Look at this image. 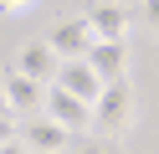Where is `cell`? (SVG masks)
I'll list each match as a JSON object with an SVG mask.
<instances>
[{"label": "cell", "instance_id": "obj_2", "mask_svg": "<svg viewBox=\"0 0 159 154\" xmlns=\"http://www.w3.org/2000/svg\"><path fill=\"white\" fill-rule=\"evenodd\" d=\"M46 41H52V51L62 62H82L98 36H93V26H87V16H62L52 31H46Z\"/></svg>", "mask_w": 159, "mask_h": 154}, {"label": "cell", "instance_id": "obj_14", "mask_svg": "<svg viewBox=\"0 0 159 154\" xmlns=\"http://www.w3.org/2000/svg\"><path fill=\"white\" fill-rule=\"evenodd\" d=\"M0 154H31V149H26L21 139H16V144H5V149H0Z\"/></svg>", "mask_w": 159, "mask_h": 154}, {"label": "cell", "instance_id": "obj_15", "mask_svg": "<svg viewBox=\"0 0 159 154\" xmlns=\"http://www.w3.org/2000/svg\"><path fill=\"white\" fill-rule=\"evenodd\" d=\"M0 113H11V98H5V77H0Z\"/></svg>", "mask_w": 159, "mask_h": 154}, {"label": "cell", "instance_id": "obj_8", "mask_svg": "<svg viewBox=\"0 0 159 154\" xmlns=\"http://www.w3.org/2000/svg\"><path fill=\"white\" fill-rule=\"evenodd\" d=\"M57 87H67L72 98H82V103H98V92H103V77H98L87 62H62V72H57Z\"/></svg>", "mask_w": 159, "mask_h": 154}, {"label": "cell", "instance_id": "obj_6", "mask_svg": "<svg viewBox=\"0 0 159 154\" xmlns=\"http://www.w3.org/2000/svg\"><path fill=\"white\" fill-rule=\"evenodd\" d=\"M82 62L98 72V77H103V87L128 77V46H123V41H93V51H87Z\"/></svg>", "mask_w": 159, "mask_h": 154}, {"label": "cell", "instance_id": "obj_1", "mask_svg": "<svg viewBox=\"0 0 159 154\" xmlns=\"http://www.w3.org/2000/svg\"><path fill=\"white\" fill-rule=\"evenodd\" d=\"M128 123H134V87H128V77H123V82H108V87L98 92L93 128L103 133V139H113V133H123Z\"/></svg>", "mask_w": 159, "mask_h": 154}, {"label": "cell", "instance_id": "obj_3", "mask_svg": "<svg viewBox=\"0 0 159 154\" xmlns=\"http://www.w3.org/2000/svg\"><path fill=\"white\" fill-rule=\"evenodd\" d=\"M41 113H46L52 123H62L67 133H82V128H93V103L72 98V92H67V87H57V82L46 87V108H41Z\"/></svg>", "mask_w": 159, "mask_h": 154}, {"label": "cell", "instance_id": "obj_9", "mask_svg": "<svg viewBox=\"0 0 159 154\" xmlns=\"http://www.w3.org/2000/svg\"><path fill=\"white\" fill-rule=\"evenodd\" d=\"M5 98H11V113H26V108H46V82L26 77V72H5Z\"/></svg>", "mask_w": 159, "mask_h": 154}, {"label": "cell", "instance_id": "obj_12", "mask_svg": "<svg viewBox=\"0 0 159 154\" xmlns=\"http://www.w3.org/2000/svg\"><path fill=\"white\" fill-rule=\"evenodd\" d=\"M67 154H118L113 144H77V149H67Z\"/></svg>", "mask_w": 159, "mask_h": 154}, {"label": "cell", "instance_id": "obj_13", "mask_svg": "<svg viewBox=\"0 0 159 154\" xmlns=\"http://www.w3.org/2000/svg\"><path fill=\"white\" fill-rule=\"evenodd\" d=\"M31 5V0H0V10H5V16H11V10H26Z\"/></svg>", "mask_w": 159, "mask_h": 154}, {"label": "cell", "instance_id": "obj_10", "mask_svg": "<svg viewBox=\"0 0 159 154\" xmlns=\"http://www.w3.org/2000/svg\"><path fill=\"white\" fill-rule=\"evenodd\" d=\"M21 139V128H16V113H0V149L5 144H16Z\"/></svg>", "mask_w": 159, "mask_h": 154}, {"label": "cell", "instance_id": "obj_11", "mask_svg": "<svg viewBox=\"0 0 159 154\" xmlns=\"http://www.w3.org/2000/svg\"><path fill=\"white\" fill-rule=\"evenodd\" d=\"M139 21L149 31H159V0H139Z\"/></svg>", "mask_w": 159, "mask_h": 154}, {"label": "cell", "instance_id": "obj_7", "mask_svg": "<svg viewBox=\"0 0 159 154\" xmlns=\"http://www.w3.org/2000/svg\"><path fill=\"white\" fill-rule=\"evenodd\" d=\"M87 26H93L98 41H123L128 36V10L118 0H93L87 5Z\"/></svg>", "mask_w": 159, "mask_h": 154}, {"label": "cell", "instance_id": "obj_5", "mask_svg": "<svg viewBox=\"0 0 159 154\" xmlns=\"http://www.w3.org/2000/svg\"><path fill=\"white\" fill-rule=\"evenodd\" d=\"M21 144H26L31 154H67V149H72V133L41 113V118H31V123L21 128Z\"/></svg>", "mask_w": 159, "mask_h": 154}, {"label": "cell", "instance_id": "obj_4", "mask_svg": "<svg viewBox=\"0 0 159 154\" xmlns=\"http://www.w3.org/2000/svg\"><path fill=\"white\" fill-rule=\"evenodd\" d=\"M16 72H26V77L36 82H57V72H62V57L52 51V41H21V51H16Z\"/></svg>", "mask_w": 159, "mask_h": 154}]
</instances>
